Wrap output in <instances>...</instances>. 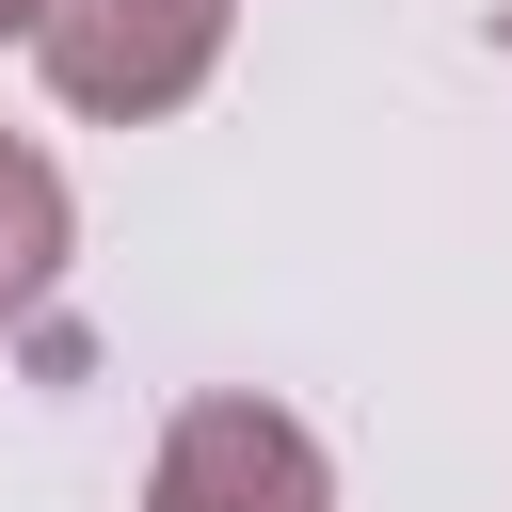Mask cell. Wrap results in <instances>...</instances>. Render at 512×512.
<instances>
[{"mask_svg": "<svg viewBox=\"0 0 512 512\" xmlns=\"http://www.w3.org/2000/svg\"><path fill=\"white\" fill-rule=\"evenodd\" d=\"M224 32H240V0H48L32 80L80 128H160V112H192L224 80Z\"/></svg>", "mask_w": 512, "mask_h": 512, "instance_id": "cell-1", "label": "cell"}, {"mask_svg": "<svg viewBox=\"0 0 512 512\" xmlns=\"http://www.w3.org/2000/svg\"><path fill=\"white\" fill-rule=\"evenodd\" d=\"M144 512H336V448L256 384H192L144 448Z\"/></svg>", "mask_w": 512, "mask_h": 512, "instance_id": "cell-2", "label": "cell"}, {"mask_svg": "<svg viewBox=\"0 0 512 512\" xmlns=\"http://www.w3.org/2000/svg\"><path fill=\"white\" fill-rule=\"evenodd\" d=\"M64 256H80V192H64V160H48L32 128H0V336L48 320Z\"/></svg>", "mask_w": 512, "mask_h": 512, "instance_id": "cell-3", "label": "cell"}, {"mask_svg": "<svg viewBox=\"0 0 512 512\" xmlns=\"http://www.w3.org/2000/svg\"><path fill=\"white\" fill-rule=\"evenodd\" d=\"M32 16H48V0H0V48H32Z\"/></svg>", "mask_w": 512, "mask_h": 512, "instance_id": "cell-4", "label": "cell"}, {"mask_svg": "<svg viewBox=\"0 0 512 512\" xmlns=\"http://www.w3.org/2000/svg\"><path fill=\"white\" fill-rule=\"evenodd\" d=\"M496 64H512V0H496Z\"/></svg>", "mask_w": 512, "mask_h": 512, "instance_id": "cell-5", "label": "cell"}]
</instances>
